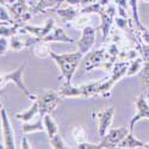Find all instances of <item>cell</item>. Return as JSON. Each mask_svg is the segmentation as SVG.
<instances>
[{
	"label": "cell",
	"instance_id": "obj_1",
	"mask_svg": "<svg viewBox=\"0 0 149 149\" xmlns=\"http://www.w3.org/2000/svg\"><path fill=\"white\" fill-rule=\"evenodd\" d=\"M50 58L57 65L61 70V78L67 82L72 84L73 75L75 74L79 62L84 58V55L78 50L75 53H66V54H56L50 50Z\"/></svg>",
	"mask_w": 149,
	"mask_h": 149
},
{
	"label": "cell",
	"instance_id": "obj_2",
	"mask_svg": "<svg viewBox=\"0 0 149 149\" xmlns=\"http://www.w3.org/2000/svg\"><path fill=\"white\" fill-rule=\"evenodd\" d=\"M116 63V61L111 58L107 53V48L103 47L97 50L90 52L84 56V68L85 70L90 73L92 69L99 68L105 72H111Z\"/></svg>",
	"mask_w": 149,
	"mask_h": 149
},
{
	"label": "cell",
	"instance_id": "obj_3",
	"mask_svg": "<svg viewBox=\"0 0 149 149\" xmlns=\"http://www.w3.org/2000/svg\"><path fill=\"white\" fill-rule=\"evenodd\" d=\"M129 65H130V61L116 62L109 75L104 77V80L100 85V87H99V95H102L104 98H109L111 95V90H112L113 85L117 81H119L122 78L127 77Z\"/></svg>",
	"mask_w": 149,
	"mask_h": 149
},
{
	"label": "cell",
	"instance_id": "obj_4",
	"mask_svg": "<svg viewBox=\"0 0 149 149\" xmlns=\"http://www.w3.org/2000/svg\"><path fill=\"white\" fill-rule=\"evenodd\" d=\"M25 67H26V65H22L20 67H18L16 70H13L12 73L1 74V84H0V87H1V90H3L7 84L12 82V84H15L19 90H22V92L29 98V100L35 102L36 99L38 98V95L33 94L30 90H28V87H26L25 84H24V81H23V73H24Z\"/></svg>",
	"mask_w": 149,
	"mask_h": 149
},
{
	"label": "cell",
	"instance_id": "obj_5",
	"mask_svg": "<svg viewBox=\"0 0 149 149\" xmlns=\"http://www.w3.org/2000/svg\"><path fill=\"white\" fill-rule=\"evenodd\" d=\"M11 16L13 17L16 23H19L22 25H24L25 23H28L36 12L35 5H31L28 0L26 1H19V3H15V4H11V5H5Z\"/></svg>",
	"mask_w": 149,
	"mask_h": 149
},
{
	"label": "cell",
	"instance_id": "obj_6",
	"mask_svg": "<svg viewBox=\"0 0 149 149\" xmlns=\"http://www.w3.org/2000/svg\"><path fill=\"white\" fill-rule=\"evenodd\" d=\"M62 97L60 95L58 91H47L42 95H38L37 102L40 106V116L44 117L48 113H53L57 105L60 104Z\"/></svg>",
	"mask_w": 149,
	"mask_h": 149
},
{
	"label": "cell",
	"instance_id": "obj_7",
	"mask_svg": "<svg viewBox=\"0 0 149 149\" xmlns=\"http://www.w3.org/2000/svg\"><path fill=\"white\" fill-rule=\"evenodd\" d=\"M115 116V107L113 106H106L99 111H94L92 117L97 119L98 124V135L100 137H104L106 132L110 130L111 124L113 122Z\"/></svg>",
	"mask_w": 149,
	"mask_h": 149
},
{
	"label": "cell",
	"instance_id": "obj_8",
	"mask_svg": "<svg viewBox=\"0 0 149 149\" xmlns=\"http://www.w3.org/2000/svg\"><path fill=\"white\" fill-rule=\"evenodd\" d=\"M130 132L129 128H117V129H110L106 135L103 137V141L99 143V149H112V148H117L118 144L123 141V139Z\"/></svg>",
	"mask_w": 149,
	"mask_h": 149
},
{
	"label": "cell",
	"instance_id": "obj_9",
	"mask_svg": "<svg viewBox=\"0 0 149 149\" xmlns=\"http://www.w3.org/2000/svg\"><path fill=\"white\" fill-rule=\"evenodd\" d=\"M99 16H100V19H102V24L98 29L102 31L103 41H105L110 36L111 28H112L115 18H116V7H115V5L110 4L105 7H103V10L99 12Z\"/></svg>",
	"mask_w": 149,
	"mask_h": 149
},
{
	"label": "cell",
	"instance_id": "obj_10",
	"mask_svg": "<svg viewBox=\"0 0 149 149\" xmlns=\"http://www.w3.org/2000/svg\"><path fill=\"white\" fill-rule=\"evenodd\" d=\"M135 107H136V115L130 119V124H129V130L130 132L134 131L135 128V124L140 122L141 119L146 118L149 119V103L147 102V95L144 93H141L140 95H137L134 100Z\"/></svg>",
	"mask_w": 149,
	"mask_h": 149
},
{
	"label": "cell",
	"instance_id": "obj_11",
	"mask_svg": "<svg viewBox=\"0 0 149 149\" xmlns=\"http://www.w3.org/2000/svg\"><path fill=\"white\" fill-rule=\"evenodd\" d=\"M95 37H97V29L88 25L85 29L81 30V38L75 43L78 50L85 56L87 53L91 52L92 47L95 43Z\"/></svg>",
	"mask_w": 149,
	"mask_h": 149
},
{
	"label": "cell",
	"instance_id": "obj_12",
	"mask_svg": "<svg viewBox=\"0 0 149 149\" xmlns=\"http://www.w3.org/2000/svg\"><path fill=\"white\" fill-rule=\"evenodd\" d=\"M1 124H3V136H4V148L8 149H15L16 147V137H15V131L12 128V124L10 122L7 111L4 106H1Z\"/></svg>",
	"mask_w": 149,
	"mask_h": 149
},
{
	"label": "cell",
	"instance_id": "obj_13",
	"mask_svg": "<svg viewBox=\"0 0 149 149\" xmlns=\"http://www.w3.org/2000/svg\"><path fill=\"white\" fill-rule=\"evenodd\" d=\"M24 28H25V30L32 35V36H36V37H38V38L43 40L44 37L47 35H49L52 32V30L55 28V20L53 18L50 19H48L45 22V24L43 26H35V25H28V24H24L23 25Z\"/></svg>",
	"mask_w": 149,
	"mask_h": 149
},
{
	"label": "cell",
	"instance_id": "obj_14",
	"mask_svg": "<svg viewBox=\"0 0 149 149\" xmlns=\"http://www.w3.org/2000/svg\"><path fill=\"white\" fill-rule=\"evenodd\" d=\"M44 42H48V43H52V42H62V43H70V44H74V43H77L75 41H74L72 37H69L65 30L60 28V26H55L52 32L47 35L42 40Z\"/></svg>",
	"mask_w": 149,
	"mask_h": 149
},
{
	"label": "cell",
	"instance_id": "obj_15",
	"mask_svg": "<svg viewBox=\"0 0 149 149\" xmlns=\"http://www.w3.org/2000/svg\"><path fill=\"white\" fill-rule=\"evenodd\" d=\"M65 1L66 0H38L35 8L37 13L47 15L49 12H56Z\"/></svg>",
	"mask_w": 149,
	"mask_h": 149
},
{
	"label": "cell",
	"instance_id": "obj_16",
	"mask_svg": "<svg viewBox=\"0 0 149 149\" xmlns=\"http://www.w3.org/2000/svg\"><path fill=\"white\" fill-rule=\"evenodd\" d=\"M58 93L62 98H79V97H84V92H82V87L79 86V87H75L73 86L70 82H62L60 86Z\"/></svg>",
	"mask_w": 149,
	"mask_h": 149
},
{
	"label": "cell",
	"instance_id": "obj_17",
	"mask_svg": "<svg viewBox=\"0 0 149 149\" xmlns=\"http://www.w3.org/2000/svg\"><path fill=\"white\" fill-rule=\"evenodd\" d=\"M23 134H31V132H43L45 131V125H44V117L42 116H37L36 120L32 123L30 122H24L23 127H22Z\"/></svg>",
	"mask_w": 149,
	"mask_h": 149
},
{
	"label": "cell",
	"instance_id": "obj_18",
	"mask_svg": "<svg viewBox=\"0 0 149 149\" xmlns=\"http://www.w3.org/2000/svg\"><path fill=\"white\" fill-rule=\"evenodd\" d=\"M55 13L58 17H61V19L65 23H72L80 16V10L77 8L75 6L69 5V7H66V8H58Z\"/></svg>",
	"mask_w": 149,
	"mask_h": 149
},
{
	"label": "cell",
	"instance_id": "obj_19",
	"mask_svg": "<svg viewBox=\"0 0 149 149\" xmlns=\"http://www.w3.org/2000/svg\"><path fill=\"white\" fill-rule=\"evenodd\" d=\"M38 115H40V106H38V102H37V99H36L28 110L16 113V118L19 120H23V122H30V120L35 119Z\"/></svg>",
	"mask_w": 149,
	"mask_h": 149
},
{
	"label": "cell",
	"instance_id": "obj_20",
	"mask_svg": "<svg viewBox=\"0 0 149 149\" xmlns=\"http://www.w3.org/2000/svg\"><path fill=\"white\" fill-rule=\"evenodd\" d=\"M143 147H144V142L134 137L132 132H129L125 137L123 139V141L118 144L117 148L124 149V148H143Z\"/></svg>",
	"mask_w": 149,
	"mask_h": 149
},
{
	"label": "cell",
	"instance_id": "obj_21",
	"mask_svg": "<svg viewBox=\"0 0 149 149\" xmlns=\"http://www.w3.org/2000/svg\"><path fill=\"white\" fill-rule=\"evenodd\" d=\"M44 125H45V132L48 134V137L52 139L58 132V125L53 118L52 113H48L44 116Z\"/></svg>",
	"mask_w": 149,
	"mask_h": 149
},
{
	"label": "cell",
	"instance_id": "obj_22",
	"mask_svg": "<svg viewBox=\"0 0 149 149\" xmlns=\"http://www.w3.org/2000/svg\"><path fill=\"white\" fill-rule=\"evenodd\" d=\"M33 53L40 58L50 57V47H49V43L44 41H40L38 43H36L33 48Z\"/></svg>",
	"mask_w": 149,
	"mask_h": 149
},
{
	"label": "cell",
	"instance_id": "obj_23",
	"mask_svg": "<svg viewBox=\"0 0 149 149\" xmlns=\"http://www.w3.org/2000/svg\"><path fill=\"white\" fill-rule=\"evenodd\" d=\"M144 60L142 56H139V57H136L135 60L130 61V65H129V69H128V73H127V77L130 78V77H134L136 75L137 73L141 72L143 65H144Z\"/></svg>",
	"mask_w": 149,
	"mask_h": 149
},
{
	"label": "cell",
	"instance_id": "obj_24",
	"mask_svg": "<svg viewBox=\"0 0 149 149\" xmlns=\"http://www.w3.org/2000/svg\"><path fill=\"white\" fill-rule=\"evenodd\" d=\"M129 1V6H130V13L132 17V20L135 23V25L137 29L142 28V23L140 19V15H139V0H128Z\"/></svg>",
	"mask_w": 149,
	"mask_h": 149
},
{
	"label": "cell",
	"instance_id": "obj_25",
	"mask_svg": "<svg viewBox=\"0 0 149 149\" xmlns=\"http://www.w3.org/2000/svg\"><path fill=\"white\" fill-rule=\"evenodd\" d=\"M103 6L99 1H95L93 4H90V5H86L85 7L80 8V15H92V13H95V15H99V12L103 10Z\"/></svg>",
	"mask_w": 149,
	"mask_h": 149
},
{
	"label": "cell",
	"instance_id": "obj_26",
	"mask_svg": "<svg viewBox=\"0 0 149 149\" xmlns=\"http://www.w3.org/2000/svg\"><path fill=\"white\" fill-rule=\"evenodd\" d=\"M115 4L117 5V10H118V15L122 18L129 19V13L128 8H130L129 6V1L128 0H115Z\"/></svg>",
	"mask_w": 149,
	"mask_h": 149
},
{
	"label": "cell",
	"instance_id": "obj_27",
	"mask_svg": "<svg viewBox=\"0 0 149 149\" xmlns=\"http://www.w3.org/2000/svg\"><path fill=\"white\" fill-rule=\"evenodd\" d=\"M72 135L74 137V141L77 142V144L86 142V137H87V135H86V131H85V129L81 125L74 127L73 130H72Z\"/></svg>",
	"mask_w": 149,
	"mask_h": 149
},
{
	"label": "cell",
	"instance_id": "obj_28",
	"mask_svg": "<svg viewBox=\"0 0 149 149\" xmlns=\"http://www.w3.org/2000/svg\"><path fill=\"white\" fill-rule=\"evenodd\" d=\"M90 20L91 19L88 17V15H80L75 20L72 22V26L78 29V30H82L86 26L90 25Z\"/></svg>",
	"mask_w": 149,
	"mask_h": 149
},
{
	"label": "cell",
	"instance_id": "obj_29",
	"mask_svg": "<svg viewBox=\"0 0 149 149\" xmlns=\"http://www.w3.org/2000/svg\"><path fill=\"white\" fill-rule=\"evenodd\" d=\"M49 142H50L52 148H55V149H67V148H69V146L65 142V140L62 139V136L58 132L55 136H53L52 139H49Z\"/></svg>",
	"mask_w": 149,
	"mask_h": 149
},
{
	"label": "cell",
	"instance_id": "obj_30",
	"mask_svg": "<svg viewBox=\"0 0 149 149\" xmlns=\"http://www.w3.org/2000/svg\"><path fill=\"white\" fill-rule=\"evenodd\" d=\"M140 80L143 87H149V62H144L140 72Z\"/></svg>",
	"mask_w": 149,
	"mask_h": 149
},
{
	"label": "cell",
	"instance_id": "obj_31",
	"mask_svg": "<svg viewBox=\"0 0 149 149\" xmlns=\"http://www.w3.org/2000/svg\"><path fill=\"white\" fill-rule=\"evenodd\" d=\"M0 19H1V23H10V24H15V19L11 16L8 8L5 5H1V10H0Z\"/></svg>",
	"mask_w": 149,
	"mask_h": 149
},
{
	"label": "cell",
	"instance_id": "obj_32",
	"mask_svg": "<svg viewBox=\"0 0 149 149\" xmlns=\"http://www.w3.org/2000/svg\"><path fill=\"white\" fill-rule=\"evenodd\" d=\"M139 31V36L140 40L143 44H148L149 45V29H147L146 26H142L140 29H137Z\"/></svg>",
	"mask_w": 149,
	"mask_h": 149
},
{
	"label": "cell",
	"instance_id": "obj_33",
	"mask_svg": "<svg viewBox=\"0 0 149 149\" xmlns=\"http://www.w3.org/2000/svg\"><path fill=\"white\" fill-rule=\"evenodd\" d=\"M8 49H10V40H8V37L1 36V38H0V53H1V56H4L7 53Z\"/></svg>",
	"mask_w": 149,
	"mask_h": 149
},
{
	"label": "cell",
	"instance_id": "obj_34",
	"mask_svg": "<svg viewBox=\"0 0 149 149\" xmlns=\"http://www.w3.org/2000/svg\"><path fill=\"white\" fill-rule=\"evenodd\" d=\"M79 149H99V144H94V143H90V142H84L78 144Z\"/></svg>",
	"mask_w": 149,
	"mask_h": 149
},
{
	"label": "cell",
	"instance_id": "obj_35",
	"mask_svg": "<svg viewBox=\"0 0 149 149\" xmlns=\"http://www.w3.org/2000/svg\"><path fill=\"white\" fill-rule=\"evenodd\" d=\"M141 56L146 62H149V45L148 44H142L141 49Z\"/></svg>",
	"mask_w": 149,
	"mask_h": 149
},
{
	"label": "cell",
	"instance_id": "obj_36",
	"mask_svg": "<svg viewBox=\"0 0 149 149\" xmlns=\"http://www.w3.org/2000/svg\"><path fill=\"white\" fill-rule=\"evenodd\" d=\"M20 148H24V149H29V148H32L31 144L29 143L28 141V137H23L22 139V144H20Z\"/></svg>",
	"mask_w": 149,
	"mask_h": 149
},
{
	"label": "cell",
	"instance_id": "obj_37",
	"mask_svg": "<svg viewBox=\"0 0 149 149\" xmlns=\"http://www.w3.org/2000/svg\"><path fill=\"white\" fill-rule=\"evenodd\" d=\"M66 3L72 5V6H78V5H80L81 0H66Z\"/></svg>",
	"mask_w": 149,
	"mask_h": 149
},
{
	"label": "cell",
	"instance_id": "obj_38",
	"mask_svg": "<svg viewBox=\"0 0 149 149\" xmlns=\"http://www.w3.org/2000/svg\"><path fill=\"white\" fill-rule=\"evenodd\" d=\"M97 0H81V3H80V5H90V4H93V3H95Z\"/></svg>",
	"mask_w": 149,
	"mask_h": 149
},
{
	"label": "cell",
	"instance_id": "obj_39",
	"mask_svg": "<svg viewBox=\"0 0 149 149\" xmlns=\"http://www.w3.org/2000/svg\"><path fill=\"white\" fill-rule=\"evenodd\" d=\"M110 1H111V0H99V3H100L103 6H107L110 4Z\"/></svg>",
	"mask_w": 149,
	"mask_h": 149
},
{
	"label": "cell",
	"instance_id": "obj_40",
	"mask_svg": "<svg viewBox=\"0 0 149 149\" xmlns=\"http://www.w3.org/2000/svg\"><path fill=\"white\" fill-rule=\"evenodd\" d=\"M143 148H146V149H149V142L148 143H144V147Z\"/></svg>",
	"mask_w": 149,
	"mask_h": 149
},
{
	"label": "cell",
	"instance_id": "obj_41",
	"mask_svg": "<svg viewBox=\"0 0 149 149\" xmlns=\"http://www.w3.org/2000/svg\"><path fill=\"white\" fill-rule=\"evenodd\" d=\"M146 95H147V99H148V100H149V92H148V93H147Z\"/></svg>",
	"mask_w": 149,
	"mask_h": 149
},
{
	"label": "cell",
	"instance_id": "obj_42",
	"mask_svg": "<svg viewBox=\"0 0 149 149\" xmlns=\"http://www.w3.org/2000/svg\"><path fill=\"white\" fill-rule=\"evenodd\" d=\"M141 1H144V3H149V0H141Z\"/></svg>",
	"mask_w": 149,
	"mask_h": 149
}]
</instances>
